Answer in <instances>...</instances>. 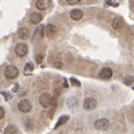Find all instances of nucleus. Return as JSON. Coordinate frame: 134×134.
Here are the masks:
<instances>
[{
	"instance_id": "nucleus-18",
	"label": "nucleus",
	"mask_w": 134,
	"mask_h": 134,
	"mask_svg": "<svg viewBox=\"0 0 134 134\" xmlns=\"http://www.w3.org/2000/svg\"><path fill=\"white\" fill-rule=\"evenodd\" d=\"M133 81H134V78L132 76H127V77H125V79H124V84L125 85H131V84L133 83Z\"/></svg>"
},
{
	"instance_id": "nucleus-4",
	"label": "nucleus",
	"mask_w": 134,
	"mask_h": 134,
	"mask_svg": "<svg viewBox=\"0 0 134 134\" xmlns=\"http://www.w3.org/2000/svg\"><path fill=\"white\" fill-rule=\"evenodd\" d=\"M97 106V102L94 97H87L83 103V107L85 111H93Z\"/></svg>"
},
{
	"instance_id": "nucleus-1",
	"label": "nucleus",
	"mask_w": 134,
	"mask_h": 134,
	"mask_svg": "<svg viewBox=\"0 0 134 134\" xmlns=\"http://www.w3.org/2000/svg\"><path fill=\"white\" fill-rule=\"evenodd\" d=\"M39 103H40V105L43 107H45V108L49 107L50 105H52V103H53L52 95H50L49 93H43L39 96Z\"/></svg>"
},
{
	"instance_id": "nucleus-15",
	"label": "nucleus",
	"mask_w": 134,
	"mask_h": 134,
	"mask_svg": "<svg viewBox=\"0 0 134 134\" xmlns=\"http://www.w3.org/2000/svg\"><path fill=\"white\" fill-rule=\"evenodd\" d=\"M5 134H18V130L15 125H8L5 129Z\"/></svg>"
},
{
	"instance_id": "nucleus-16",
	"label": "nucleus",
	"mask_w": 134,
	"mask_h": 134,
	"mask_svg": "<svg viewBox=\"0 0 134 134\" xmlns=\"http://www.w3.org/2000/svg\"><path fill=\"white\" fill-rule=\"evenodd\" d=\"M68 119H69V116H68V115H63V116H60V117H59V120L57 121V124L55 125V127H58V126H60V125L65 124L67 121H68Z\"/></svg>"
},
{
	"instance_id": "nucleus-12",
	"label": "nucleus",
	"mask_w": 134,
	"mask_h": 134,
	"mask_svg": "<svg viewBox=\"0 0 134 134\" xmlns=\"http://www.w3.org/2000/svg\"><path fill=\"white\" fill-rule=\"evenodd\" d=\"M36 7L39 10H46L48 8V0H37Z\"/></svg>"
},
{
	"instance_id": "nucleus-2",
	"label": "nucleus",
	"mask_w": 134,
	"mask_h": 134,
	"mask_svg": "<svg viewBox=\"0 0 134 134\" xmlns=\"http://www.w3.org/2000/svg\"><path fill=\"white\" fill-rule=\"evenodd\" d=\"M19 74V69L17 68L16 66H7L6 69H5V76L8 78V79H14L16 78L17 76H18Z\"/></svg>"
},
{
	"instance_id": "nucleus-11",
	"label": "nucleus",
	"mask_w": 134,
	"mask_h": 134,
	"mask_svg": "<svg viewBox=\"0 0 134 134\" xmlns=\"http://www.w3.org/2000/svg\"><path fill=\"white\" fill-rule=\"evenodd\" d=\"M66 104H67V106H68L69 108H75V107H77V105H78V99L75 97V96H70V97L67 99Z\"/></svg>"
},
{
	"instance_id": "nucleus-20",
	"label": "nucleus",
	"mask_w": 134,
	"mask_h": 134,
	"mask_svg": "<svg viewBox=\"0 0 134 134\" xmlns=\"http://www.w3.org/2000/svg\"><path fill=\"white\" fill-rule=\"evenodd\" d=\"M115 0H106V3L107 5H111V6H114V7H117L119 6V3L117 2H114Z\"/></svg>"
},
{
	"instance_id": "nucleus-23",
	"label": "nucleus",
	"mask_w": 134,
	"mask_h": 134,
	"mask_svg": "<svg viewBox=\"0 0 134 134\" xmlns=\"http://www.w3.org/2000/svg\"><path fill=\"white\" fill-rule=\"evenodd\" d=\"M3 116H5V110L3 107H0V119H2Z\"/></svg>"
},
{
	"instance_id": "nucleus-17",
	"label": "nucleus",
	"mask_w": 134,
	"mask_h": 134,
	"mask_svg": "<svg viewBox=\"0 0 134 134\" xmlns=\"http://www.w3.org/2000/svg\"><path fill=\"white\" fill-rule=\"evenodd\" d=\"M34 69V66H32V64L31 63H27V65L25 66V73H28V72H31V70Z\"/></svg>"
},
{
	"instance_id": "nucleus-8",
	"label": "nucleus",
	"mask_w": 134,
	"mask_h": 134,
	"mask_svg": "<svg viewBox=\"0 0 134 134\" xmlns=\"http://www.w3.org/2000/svg\"><path fill=\"white\" fill-rule=\"evenodd\" d=\"M44 30H45V35L50 38V37H53V36L56 34L57 29H56V27L54 26V25L49 24V25H47V26H46V28H44Z\"/></svg>"
},
{
	"instance_id": "nucleus-24",
	"label": "nucleus",
	"mask_w": 134,
	"mask_h": 134,
	"mask_svg": "<svg viewBox=\"0 0 134 134\" xmlns=\"http://www.w3.org/2000/svg\"><path fill=\"white\" fill-rule=\"evenodd\" d=\"M54 66L57 67V68H62V63L60 62H55L54 63Z\"/></svg>"
},
{
	"instance_id": "nucleus-10",
	"label": "nucleus",
	"mask_w": 134,
	"mask_h": 134,
	"mask_svg": "<svg viewBox=\"0 0 134 134\" xmlns=\"http://www.w3.org/2000/svg\"><path fill=\"white\" fill-rule=\"evenodd\" d=\"M70 18L74 20H81L83 18V11L79 9H73L70 11Z\"/></svg>"
},
{
	"instance_id": "nucleus-3",
	"label": "nucleus",
	"mask_w": 134,
	"mask_h": 134,
	"mask_svg": "<svg viewBox=\"0 0 134 134\" xmlns=\"http://www.w3.org/2000/svg\"><path fill=\"white\" fill-rule=\"evenodd\" d=\"M32 108V104L29 99H21L18 103V110L23 113H28L30 112Z\"/></svg>"
},
{
	"instance_id": "nucleus-6",
	"label": "nucleus",
	"mask_w": 134,
	"mask_h": 134,
	"mask_svg": "<svg viewBox=\"0 0 134 134\" xmlns=\"http://www.w3.org/2000/svg\"><path fill=\"white\" fill-rule=\"evenodd\" d=\"M15 53H16V55L18 56V57H24V56H26L27 55V53H28V47H27V45H25V44H18L15 47Z\"/></svg>"
},
{
	"instance_id": "nucleus-19",
	"label": "nucleus",
	"mask_w": 134,
	"mask_h": 134,
	"mask_svg": "<svg viewBox=\"0 0 134 134\" xmlns=\"http://www.w3.org/2000/svg\"><path fill=\"white\" fill-rule=\"evenodd\" d=\"M70 83H72L73 85L77 86V87H79V86H81V83H79V82L77 81V79H76V78H74V77H72V78H70Z\"/></svg>"
},
{
	"instance_id": "nucleus-22",
	"label": "nucleus",
	"mask_w": 134,
	"mask_h": 134,
	"mask_svg": "<svg viewBox=\"0 0 134 134\" xmlns=\"http://www.w3.org/2000/svg\"><path fill=\"white\" fill-rule=\"evenodd\" d=\"M81 0H67V2L69 3V5H75V3H78Z\"/></svg>"
},
{
	"instance_id": "nucleus-21",
	"label": "nucleus",
	"mask_w": 134,
	"mask_h": 134,
	"mask_svg": "<svg viewBox=\"0 0 134 134\" xmlns=\"http://www.w3.org/2000/svg\"><path fill=\"white\" fill-rule=\"evenodd\" d=\"M36 62L38 63V64H40V63L43 62V55H40V54H39V55H37L36 56Z\"/></svg>"
},
{
	"instance_id": "nucleus-13",
	"label": "nucleus",
	"mask_w": 134,
	"mask_h": 134,
	"mask_svg": "<svg viewBox=\"0 0 134 134\" xmlns=\"http://www.w3.org/2000/svg\"><path fill=\"white\" fill-rule=\"evenodd\" d=\"M123 19L122 18H115L114 20H113V23H112V26L114 29H121L123 27Z\"/></svg>"
},
{
	"instance_id": "nucleus-14",
	"label": "nucleus",
	"mask_w": 134,
	"mask_h": 134,
	"mask_svg": "<svg viewBox=\"0 0 134 134\" xmlns=\"http://www.w3.org/2000/svg\"><path fill=\"white\" fill-rule=\"evenodd\" d=\"M18 36H19V38H21V39H27L28 37H29V31H28V29H27V28H19V30H18Z\"/></svg>"
},
{
	"instance_id": "nucleus-9",
	"label": "nucleus",
	"mask_w": 134,
	"mask_h": 134,
	"mask_svg": "<svg viewBox=\"0 0 134 134\" xmlns=\"http://www.w3.org/2000/svg\"><path fill=\"white\" fill-rule=\"evenodd\" d=\"M41 19H43V17H41L40 14H37V12H32L29 17V20H30V23L32 25H37L41 21Z\"/></svg>"
},
{
	"instance_id": "nucleus-5",
	"label": "nucleus",
	"mask_w": 134,
	"mask_h": 134,
	"mask_svg": "<svg viewBox=\"0 0 134 134\" xmlns=\"http://www.w3.org/2000/svg\"><path fill=\"white\" fill-rule=\"evenodd\" d=\"M110 127V121L106 119H99L95 122V129L99 131H106Z\"/></svg>"
},
{
	"instance_id": "nucleus-7",
	"label": "nucleus",
	"mask_w": 134,
	"mask_h": 134,
	"mask_svg": "<svg viewBox=\"0 0 134 134\" xmlns=\"http://www.w3.org/2000/svg\"><path fill=\"white\" fill-rule=\"evenodd\" d=\"M112 75H113V70L110 68V67H104V68H102L99 72V77L103 78V79L111 78Z\"/></svg>"
},
{
	"instance_id": "nucleus-25",
	"label": "nucleus",
	"mask_w": 134,
	"mask_h": 134,
	"mask_svg": "<svg viewBox=\"0 0 134 134\" xmlns=\"http://www.w3.org/2000/svg\"><path fill=\"white\" fill-rule=\"evenodd\" d=\"M133 90H134V87H133Z\"/></svg>"
}]
</instances>
